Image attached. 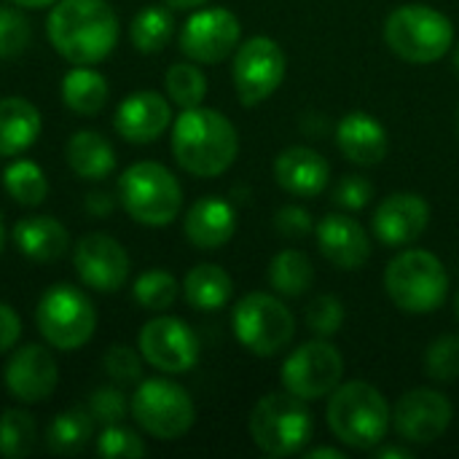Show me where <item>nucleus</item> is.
I'll return each instance as SVG.
<instances>
[{"label": "nucleus", "instance_id": "nucleus-6", "mask_svg": "<svg viewBox=\"0 0 459 459\" xmlns=\"http://www.w3.org/2000/svg\"><path fill=\"white\" fill-rule=\"evenodd\" d=\"M385 288L406 315H430L446 301L449 274L430 250H403L387 264Z\"/></svg>", "mask_w": 459, "mask_h": 459}, {"label": "nucleus", "instance_id": "nucleus-43", "mask_svg": "<svg viewBox=\"0 0 459 459\" xmlns=\"http://www.w3.org/2000/svg\"><path fill=\"white\" fill-rule=\"evenodd\" d=\"M312 215L299 207V204H288L282 207L277 215H274V229L280 237H288V239H301L312 231Z\"/></svg>", "mask_w": 459, "mask_h": 459}, {"label": "nucleus", "instance_id": "nucleus-33", "mask_svg": "<svg viewBox=\"0 0 459 459\" xmlns=\"http://www.w3.org/2000/svg\"><path fill=\"white\" fill-rule=\"evenodd\" d=\"M38 444V425L24 409H5L0 414V457H30Z\"/></svg>", "mask_w": 459, "mask_h": 459}, {"label": "nucleus", "instance_id": "nucleus-42", "mask_svg": "<svg viewBox=\"0 0 459 459\" xmlns=\"http://www.w3.org/2000/svg\"><path fill=\"white\" fill-rule=\"evenodd\" d=\"M374 196V186L368 183V178L363 175H347L339 180V186L333 188V202L342 207V210H350V212H358L363 210Z\"/></svg>", "mask_w": 459, "mask_h": 459}, {"label": "nucleus", "instance_id": "nucleus-37", "mask_svg": "<svg viewBox=\"0 0 459 459\" xmlns=\"http://www.w3.org/2000/svg\"><path fill=\"white\" fill-rule=\"evenodd\" d=\"M425 371L430 379H438V382L459 379V336H441L428 347Z\"/></svg>", "mask_w": 459, "mask_h": 459}, {"label": "nucleus", "instance_id": "nucleus-50", "mask_svg": "<svg viewBox=\"0 0 459 459\" xmlns=\"http://www.w3.org/2000/svg\"><path fill=\"white\" fill-rule=\"evenodd\" d=\"M3 245H5V231H3V223H0V253H3Z\"/></svg>", "mask_w": 459, "mask_h": 459}, {"label": "nucleus", "instance_id": "nucleus-5", "mask_svg": "<svg viewBox=\"0 0 459 459\" xmlns=\"http://www.w3.org/2000/svg\"><path fill=\"white\" fill-rule=\"evenodd\" d=\"M118 202L132 221L148 229H164L183 207V188L164 164L137 161L118 178Z\"/></svg>", "mask_w": 459, "mask_h": 459}, {"label": "nucleus", "instance_id": "nucleus-17", "mask_svg": "<svg viewBox=\"0 0 459 459\" xmlns=\"http://www.w3.org/2000/svg\"><path fill=\"white\" fill-rule=\"evenodd\" d=\"M59 385V368L54 355L40 344L16 350L5 366V387L22 403H43Z\"/></svg>", "mask_w": 459, "mask_h": 459}, {"label": "nucleus", "instance_id": "nucleus-19", "mask_svg": "<svg viewBox=\"0 0 459 459\" xmlns=\"http://www.w3.org/2000/svg\"><path fill=\"white\" fill-rule=\"evenodd\" d=\"M113 124H116V132L129 143H137V145L153 143L172 124L169 100L159 91H134L126 100H121Z\"/></svg>", "mask_w": 459, "mask_h": 459}, {"label": "nucleus", "instance_id": "nucleus-18", "mask_svg": "<svg viewBox=\"0 0 459 459\" xmlns=\"http://www.w3.org/2000/svg\"><path fill=\"white\" fill-rule=\"evenodd\" d=\"M374 237L387 247H403L417 242L428 223L430 207L417 194H393L374 210Z\"/></svg>", "mask_w": 459, "mask_h": 459}, {"label": "nucleus", "instance_id": "nucleus-21", "mask_svg": "<svg viewBox=\"0 0 459 459\" xmlns=\"http://www.w3.org/2000/svg\"><path fill=\"white\" fill-rule=\"evenodd\" d=\"M274 178L277 186L293 196H317L331 183V167L317 151L307 145H293L277 156Z\"/></svg>", "mask_w": 459, "mask_h": 459}, {"label": "nucleus", "instance_id": "nucleus-48", "mask_svg": "<svg viewBox=\"0 0 459 459\" xmlns=\"http://www.w3.org/2000/svg\"><path fill=\"white\" fill-rule=\"evenodd\" d=\"M377 457L379 459H398V457H403V459H409L411 457V452H406V449H398V446H387V449H377L374 452Z\"/></svg>", "mask_w": 459, "mask_h": 459}, {"label": "nucleus", "instance_id": "nucleus-15", "mask_svg": "<svg viewBox=\"0 0 459 459\" xmlns=\"http://www.w3.org/2000/svg\"><path fill=\"white\" fill-rule=\"evenodd\" d=\"M73 266L81 282L100 293H116L129 280V255L108 234L91 231L78 239L73 250Z\"/></svg>", "mask_w": 459, "mask_h": 459}, {"label": "nucleus", "instance_id": "nucleus-34", "mask_svg": "<svg viewBox=\"0 0 459 459\" xmlns=\"http://www.w3.org/2000/svg\"><path fill=\"white\" fill-rule=\"evenodd\" d=\"M164 89L175 105L186 108H199L207 97V78L204 73L191 65V62H178L167 70L164 75Z\"/></svg>", "mask_w": 459, "mask_h": 459}, {"label": "nucleus", "instance_id": "nucleus-53", "mask_svg": "<svg viewBox=\"0 0 459 459\" xmlns=\"http://www.w3.org/2000/svg\"><path fill=\"white\" fill-rule=\"evenodd\" d=\"M457 132H459V110H457Z\"/></svg>", "mask_w": 459, "mask_h": 459}, {"label": "nucleus", "instance_id": "nucleus-13", "mask_svg": "<svg viewBox=\"0 0 459 459\" xmlns=\"http://www.w3.org/2000/svg\"><path fill=\"white\" fill-rule=\"evenodd\" d=\"M140 355L161 374H186L199 363V339L180 317H153L140 331Z\"/></svg>", "mask_w": 459, "mask_h": 459}, {"label": "nucleus", "instance_id": "nucleus-51", "mask_svg": "<svg viewBox=\"0 0 459 459\" xmlns=\"http://www.w3.org/2000/svg\"><path fill=\"white\" fill-rule=\"evenodd\" d=\"M455 67H457V70H459V46H457V48H455Z\"/></svg>", "mask_w": 459, "mask_h": 459}, {"label": "nucleus", "instance_id": "nucleus-10", "mask_svg": "<svg viewBox=\"0 0 459 459\" xmlns=\"http://www.w3.org/2000/svg\"><path fill=\"white\" fill-rule=\"evenodd\" d=\"M129 406H132L134 422L159 441L183 438L194 428V420H196L191 395L169 379L140 382Z\"/></svg>", "mask_w": 459, "mask_h": 459}, {"label": "nucleus", "instance_id": "nucleus-3", "mask_svg": "<svg viewBox=\"0 0 459 459\" xmlns=\"http://www.w3.org/2000/svg\"><path fill=\"white\" fill-rule=\"evenodd\" d=\"M331 433L360 452H374L390 433L393 409L385 395L368 382H347L331 393L328 401Z\"/></svg>", "mask_w": 459, "mask_h": 459}, {"label": "nucleus", "instance_id": "nucleus-24", "mask_svg": "<svg viewBox=\"0 0 459 459\" xmlns=\"http://www.w3.org/2000/svg\"><path fill=\"white\" fill-rule=\"evenodd\" d=\"M13 245L38 264H51L56 258H62L67 253L70 245V234L67 229L51 218V215H35V218H24L13 226Z\"/></svg>", "mask_w": 459, "mask_h": 459}, {"label": "nucleus", "instance_id": "nucleus-2", "mask_svg": "<svg viewBox=\"0 0 459 459\" xmlns=\"http://www.w3.org/2000/svg\"><path fill=\"white\" fill-rule=\"evenodd\" d=\"M172 153L186 172L218 178L234 164L239 134L223 113L202 105L186 108L172 124Z\"/></svg>", "mask_w": 459, "mask_h": 459}, {"label": "nucleus", "instance_id": "nucleus-11", "mask_svg": "<svg viewBox=\"0 0 459 459\" xmlns=\"http://www.w3.org/2000/svg\"><path fill=\"white\" fill-rule=\"evenodd\" d=\"M285 70H288V59L277 40L266 35H255L239 43L234 54V86L239 102L253 108L269 100L282 86Z\"/></svg>", "mask_w": 459, "mask_h": 459}, {"label": "nucleus", "instance_id": "nucleus-28", "mask_svg": "<svg viewBox=\"0 0 459 459\" xmlns=\"http://www.w3.org/2000/svg\"><path fill=\"white\" fill-rule=\"evenodd\" d=\"M231 293H234V282L229 272L215 264H199L183 280V296L199 312H215L226 307Z\"/></svg>", "mask_w": 459, "mask_h": 459}, {"label": "nucleus", "instance_id": "nucleus-7", "mask_svg": "<svg viewBox=\"0 0 459 459\" xmlns=\"http://www.w3.org/2000/svg\"><path fill=\"white\" fill-rule=\"evenodd\" d=\"M312 430V414L293 393H272L250 414V436L266 457L299 455L309 444Z\"/></svg>", "mask_w": 459, "mask_h": 459}, {"label": "nucleus", "instance_id": "nucleus-27", "mask_svg": "<svg viewBox=\"0 0 459 459\" xmlns=\"http://www.w3.org/2000/svg\"><path fill=\"white\" fill-rule=\"evenodd\" d=\"M62 102L78 116H97L108 105L110 86L102 73L91 70L89 65H75L62 78Z\"/></svg>", "mask_w": 459, "mask_h": 459}, {"label": "nucleus", "instance_id": "nucleus-45", "mask_svg": "<svg viewBox=\"0 0 459 459\" xmlns=\"http://www.w3.org/2000/svg\"><path fill=\"white\" fill-rule=\"evenodd\" d=\"M83 207H86V212H89V215H94V218H105V215H110V212H113L116 199H113L108 191H91V194L86 196Z\"/></svg>", "mask_w": 459, "mask_h": 459}, {"label": "nucleus", "instance_id": "nucleus-1", "mask_svg": "<svg viewBox=\"0 0 459 459\" xmlns=\"http://www.w3.org/2000/svg\"><path fill=\"white\" fill-rule=\"evenodd\" d=\"M46 32L62 59L97 65L113 54L121 27L108 0H56Z\"/></svg>", "mask_w": 459, "mask_h": 459}, {"label": "nucleus", "instance_id": "nucleus-39", "mask_svg": "<svg viewBox=\"0 0 459 459\" xmlns=\"http://www.w3.org/2000/svg\"><path fill=\"white\" fill-rule=\"evenodd\" d=\"M307 325L320 339H328V336L339 333L342 325H344V304L336 296H328V293L312 299V304L307 307Z\"/></svg>", "mask_w": 459, "mask_h": 459}, {"label": "nucleus", "instance_id": "nucleus-16", "mask_svg": "<svg viewBox=\"0 0 459 459\" xmlns=\"http://www.w3.org/2000/svg\"><path fill=\"white\" fill-rule=\"evenodd\" d=\"M455 409L438 390H409L393 409V425L409 444H433L452 425Z\"/></svg>", "mask_w": 459, "mask_h": 459}, {"label": "nucleus", "instance_id": "nucleus-31", "mask_svg": "<svg viewBox=\"0 0 459 459\" xmlns=\"http://www.w3.org/2000/svg\"><path fill=\"white\" fill-rule=\"evenodd\" d=\"M315 266L301 250H282L269 264V282L280 296H304L312 288Z\"/></svg>", "mask_w": 459, "mask_h": 459}, {"label": "nucleus", "instance_id": "nucleus-29", "mask_svg": "<svg viewBox=\"0 0 459 459\" xmlns=\"http://www.w3.org/2000/svg\"><path fill=\"white\" fill-rule=\"evenodd\" d=\"M94 438V420L89 409H67L56 414L46 430V446L51 455L73 457L81 455Z\"/></svg>", "mask_w": 459, "mask_h": 459}, {"label": "nucleus", "instance_id": "nucleus-36", "mask_svg": "<svg viewBox=\"0 0 459 459\" xmlns=\"http://www.w3.org/2000/svg\"><path fill=\"white\" fill-rule=\"evenodd\" d=\"M97 455L105 459H137L148 455V446L134 430L118 422L102 428V433L97 436Z\"/></svg>", "mask_w": 459, "mask_h": 459}, {"label": "nucleus", "instance_id": "nucleus-44", "mask_svg": "<svg viewBox=\"0 0 459 459\" xmlns=\"http://www.w3.org/2000/svg\"><path fill=\"white\" fill-rule=\"evenodd\" d=\"M19 336H22V320H19V315L13 312V307H8V304L0 301V355L3 352H11L16 347Z\"/></svg>", "mask_w": 459, "mask_h": 459}, {"label": "nucleus", "instance_id": "nucleus-8", "mask_svg": "<svg viewBox=\"0 0 459 459\" xmlns=\"http://www.w3.org/2000/svg\"><path fill=\"white\" fill-rule=\"evenodd\" d=\"M35 323L40 336L54 350L73 352L91 342L97 331V309L81 288L70 282H56L40 296Z\"/></svg>", "mask_w": 459, "mask_h": 459}, {"label": "nucleus", "instance_id": "nucleus-49", "mask_svg": "<svg viewBox=\"0 0 459 459\" xmlns=\"http://www.w3.org/2000/svg\"><path fill=\"white\" fill-rule=\"evenodd\" d=\"M16 8H46V5H54L56 0H11Z\"/></svg>", "mask_w": 459, "mask_h": 459}, {"label": "nucleus", "instance_id": "nucleus-35", "mask_svg": "<svg viewBox=\"0 0 459 459\" xmlns=\"http://www.w3.org/2000/svg\"><path fill=\"white\" fill-rule=\"evenodd\" d=\"M178 293H180L178 280L169 272H164V269L143 272L137 277V282H134V301L143 309H151V312L169 309L178 301Z\"/></svg>", "mask_w": 459, "mask_h": 459}, {"label": "nucleus", "instance_id": "nucleus-46", "mask_svg": "<svg viewBox=\"0 0 459 459\" xmlns=\"http://www.w3.org/2000/svg\"><path fill=\"white\" fill-rule=\"evenodd\" d=\"M210 0H164V5H169L172 11H191V8H202Z\"/></svg>", "mask_w": 459, "mask_h": 459}, {"label": "nucleus", "instance_id": "nucleus-30", "mask_svg": "<svg viewBox=\"0 0 459 459\" xmlns=\"http://www.w3.org/2000/svg\"><path fill=\"white\" fill-rule=\"evenodd\" d=\"M175 32V19L169 5H145L129 27V40L140 54L161 51Z\"/></svg>", "mask_w": 459, "mask_h": 459}, {"label": "nucleus", "instance_id": "nucleus-9", "mask_svg": "<svg viewBox=\"0 0 459 459\" xmlns=\"http://www.w3.org/2000/svg\"><path fill=\"white\" fill-rule=\"evenodd\" d=\"M234 336L255 358L280 355L296 336V320L290 309L269 293H247L234 307Z\"/></svg>", "mask_w": 459, "mask_h": 459}, {"label": "nucleus", "instance_id": "nucleus-41", "mask_svg": "<svg viewBox=\"0 0 459 459\" xmlns=\"http://www.w3.org/2000/svg\"><path fill=\"white\" fill-rule=\"evenodd\" d=\"M105 374L116 382V385H134L143 379V360L132 347L116 344L105 352L102 358Z\"/></svg>", "mask_w": 459, "mask_h": 459}, {"label": "nucleus", "instance_id": "nucleus-12", "mask_svg": "<svg viewBox=\"0 0 459 459\" xmlns=\"http://www.w3.org/2000/svg\"><path fill=\"white\" fill-rule=\"evenodd\" d=\"M344 377L342 352L325 342H307L282 363V387L301 401H317L331 395Z\"/></svg>", "mask_w": 459, "mask_h": 459}, {"label": "nucleus", "instance_id": "nucleus-22", "mask_svg": "<svg viewBox=\"0 0 459 459\" xmlns=\"http://www.w3.org/2000/svg\"><path fill=\"white\" fill-rule=\"evenodd\" d=\"M186 237L199 250L223 247L237 231V210L221 196H202L186 212Z\"/></svg>", "mask_w": 459, "mask_h": 459}, {"label": "nucleus", "instance_id": "nucleus-25", "mask_svg": "<svg viewBox=\"0 0 459 459\" xmlns=\"http://www.w3.org/2000/svg\"><path fill=\"white\" fill-rule=\"evenodd\" d=\"M40 113L24 97L0 100V156L11 159L24 153L40 134Z\"/></svg>", "mask_w": 459, "mask_h": 459}, {"label": "nucleus", "instance_id": "nucleus-52", "mask_svg": "<svg viewBox=\"0 0 459 459\" xmlns=\"http://www.w3.org/2000/svg\"><path fill=\"white\" fill-rule=\"evenodd\" d=\"M455 315H457V320H459V293H457V299H455Z\"/></svg>", "mask_w": 459, "mask_h": 459}, {"label": "nucleus", "instance_id": "nucleus-23", "mask_svg": "<svg viewBox=\"0 0 459 459\" xmlns=\"http://www.w3.org/2000/svg\"><path fill=\"white\" fill-rule=\"evenodd\" d=\"M336 143H339V151L352 164H360V167L379 164L387 156V148H390L385 126L374 116L363 113V110L347 113L339 121V126H336Z\"/></svg>", "mask_w": 459, "mask_h": 459}, {"label": "nucleus", "instance_id": "nucleus-4", "mask_svg": "<svg viewBox=\"0 0 459 459\" xmlns=\"http://www.w3.org/2000/svg\"><path fill=\"white\" fill-rule=\"evenodd\" d=\"M390 51L414 65H430L446 56L455 46V24L446 13L425 3L398 5L385 22Z\"/></svg>", "mask_w": 459, "mask_h": 459}, {"label": "nucleus", "instance_id": "nucleus-40", "mask_svg": "<svg viewBox=\"0 0 459 459\" xmlns=\"http://www.w3.org/2000/svg\"><path fill=\"white\" fill-rule=\"evenodd\" d=\"M86 409H89L91 420L105 428V425H118L132 406L126 403V395L118 387H97L91 393Z\"/></svg>", "mask_w": 459, "mask_h": 459}, {"label": "nucleus", "instance_id": "nucleus-20", "mask_svg": "<svg viewBox=\"0 0 459 459\" xmlns=\"http://www.w3.org/2000/svg\"><path fill=\"white\" fill-rule=\"evenodd\" d=\"M317 245L325 261L339 269H363L371 258V237L368 231L350 215H325L317 223Z\"/></svg>", "mask_w": 459, "mask_h": 459}, {"label": "nucleus", "instance_id": "nucleus-26", "mask_svg": "<svg viewBox=\"0 0 459 459\" xmlns=\"http://www.w3.org/2000/svg\"><path fill=\"white\" fill-rule=\"evenodd\" d=\"M70 169L81 180H102L116 169V151L113 145L91 129H81L67 140L65 148Z\"/></svg>", "mask_w": 459, "mask_h": 459}, {"label": "nucleus", "instance_id": "nucleus-14", "mask_svg": "<svg viewBox=\"0 0 459 459\" xmlns=\"http://www.w3.org/2000/svg\"><path fill=\"white\" fill-rule=\"evenodd\" d=\"M242 24L229 8H202L191 13L180 30V48L191 62L218 65L237 51Z\"/></svg>", "mask_w": 459, "mask_h": 459}, {"label": "nucleus", "instance_id": "nucleus-38", "mask_svg": "<svg viewBox=\"0 0 459 459\" xmlns=\"http://www.w3.org/2000/svg\"><path fill=\"white\" fill-rule=\"evenodd\" d=\"M32 30L22 11L0 5V59L19 56L30 46Z\"/></svg>", "mask_w": 459, "mask_h": 459}, {"label": "nucleus", "instance_id": "nucleus-32", "mask_svg": "<svg viewBox=\"0 0 459 459\" xmlns=\"http://www.w3.org/2000/svg\"><path fill=\"white\" fill-rule=\"evenodd\" d=\"M3 186L8 196L22 207H38L48 194V180L35 161H11L3 172Z\"/></svg>", "mask_w": 459, "mask_h": 459}, {"label": "nucleus", "instance_id": "nucleus-47", "mask_svg": "<svg viewBox=\"0 0 459 459\" xmlns=\"http://www.w3.org/2000/svg\"><path fill=\"white\" fill-rule=\"evenodd\" d=\"M307 457L309 459H317V457L344 459V452H339V449H331V446H320V449H309V452H307Z\"/></svg>", "mask_w": 459, "mask_h": 459}]
</instances>
